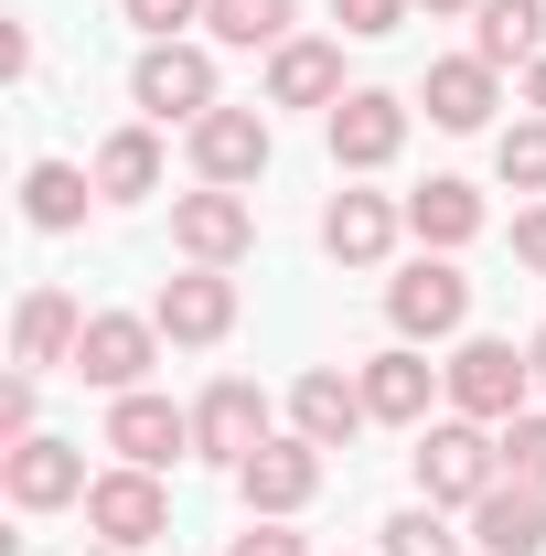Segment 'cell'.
Listing matches in <instances>:
<instances>
[{
	"label": "cell",
	"instance_id": "obj_1",
	"mask_svg": "<svg viewBox=\"0 0 546 556\" xmlns=\"http://www.w3.org/2000/svg\"><path fill=\"white\" fill-rule=\"evenodd\" d=\"M418 471V503H439V514H472L482 492L504 482V428H482V417H429L408 450Z\"/></svg>",
	"mask_w": 546,
	"mask_h": 556
},
{
	"label": "cell",
	"instance_id": "obj_2",
	"mask_svg": "<svg viewBox=\"0 0 546 556\" xmlns=\"http://www.w3.org/2000/svg\"><path fill=\"white\" fill-rule=\"evenodd\" d=\"M439 386H450V417H482V428L536 407V364H525V343H504V332H461L450 364H439Z\"/></svg>",
	"mask_w": 546,
	"mask_h": 556
},
{
	"label": "cell",
	"instance_id": "obj_3",
	"mask_svg": "<svg viewBox=\"0 0 546 556\" xmlns=\"http://www.w3.org/2000/svg\"><path fill=\"white\" fill-rule=\"evenodd\" d=\"M386 332L397 343H461L472 332V278H461V257H439V247H418L408 268L386 278Z\"/></svg>",
	"mask_w": 546,
	"mask_h": 556
},
{
	"label": "cell",
	"instance_id": "obj_4",
	"mask_svg": "<svg viewBox=\"0 0 546 556\" xmlns=\"http://www.w3.org/2000/svg\"><path fill=\"white\" fill-rule=\"evenodd\" d=\"M129 108L150 118V129H194V118H214L225 97H214V43H139L129 65Z\"/></svg>",
	"mask_w": 546,
	"mask_h": 556
},
{
	"label": "cell",
	"instance_id": "obj_5",
	"mask_svg": "<svg viewBox=\"0 0 546 556\" xmlns=\"http://www.w3.org/2000/svg\"><path fill=\"white\" fill-rule=\"evenodd\" d=\"M322 482H333V450H311L300 428H278L269 450H247V460H236V503H247V514H269V525H300V514L322 503Z\"/></svg>",
	"mask_w": 546,
	"mask_h": 556
},
{
	"label": "cell",
	"instance_id": "obj_6",
	"mask_svg": "<svg viewBox=\"0 0 546 556\" xmlns=\"http://www.w3.org/2000/svg\"><path fill=\"white\" fill-rule=\"evenodd\" d=\"M408 129H418V97H397V86H353L333 118H322V150H333L343 182H364V172H386V161L408 150Z\"/></svg>",
	"mask_w": 546,
	"mask_h": 556
},
{
	"label": "cell",
	"instance_id": "obj_7",
	"mask_svg": "<svg viewBox=\"0 0 546 556\" xmlns=\"http://www.w3.org/2000/svg\"><path fill=\"white\" fill-rule=\"evenodd\" d=\"M172 257H183V268H247V257H258V204L225 193V182L172 193Z\"/></svg>",
	"mask_w": 546,
	"mask_h": 556
},
{
	"label": "cell",
	"instance_id": "obj_8",
	"mask_svg": "<svg viewBox=\"0 0 546 556\" xmlns=\"http://www.w3.org/2000/svg\"><path fill=\"white\" fill-rule=\"evenodd\" d=\"M86 535H97V546H119V556L161 546V535H172V492H161V471L108 460V471L86 482Z\"/></svg>",
	"mask_w": 546,
	"mask_h": 556
},
{
	"label": "cell",
	"instance_id": "obj_9",
	"mask_svg": "<svg viewBox=\"0 0 546 556\" xmlns=\"http://www.w3.org/2000/svg\"><path fill=\"white\" fill-rule=\"evenodd\" d=\"M150 364H161V321H150V311H86V343H75L65 375L97 386V396H139Z\"/></svg>",
	"mask_w": 546,
	"mask_h": 556
},
{
	"label": "cell",
	"instance_id": "obj_10",
	"mask_svg": "<svg viewBox=\"0 0 546 556\" xmlns=\"http://www.w3.org/2000/svg\"><path fill=\"white\" fill-rule=\"evenodd\" d=\"M183 150H194V182H225V193H258L269 182V108H214V118H194L183 129Z\"/></svg>",
	"mask_w": 546,
	"mask_h": 556
},
{
	"label": "cell",
	"instance_id": "obj_11",
	"mask_svg": "<svg viewBox=\"0 0 546 556\" xmlns=\"http://www.w3.org/2000/svg\"><path fill=\"white\" fill-rule=\"evenodd\" d=\"M97 450H119L129 471H172V460H194V407H172L161 386H139V396H108V428H97Z\"/></svg>",
	"mask_w": 546,
	"mask_h": 556
},
{
	"label": "cell",
	"instance_id": "obj_12",
	"mask_svg": "<svg viewBox=\"0 0 546 556\" xmlns=\"http://www.w3.org/2000/svg\"><path fill=\"white\" fill-rule=\"evenodd\" d=\"M236 268H183V278H161L150 289V321H161V343H183V353H214L225 332H236Z\"/></svg>",
	"mask_w": 546,
	"mask_h": 556
},
{
	"label": "cell",
	"instance_id": "obj_13",
	"mask_svg": "<svg viewBox=\"0 0 546 556\" xmlns=\"http://www.w3.org/2000/svg\"><path fill=\"white\" fill-rule=\"evenodd\" d=\"M86 450L75 439H22V450H0V492H11V514H65V503H86Z\"/></svg>",
	"mask_w": 546,
	"mask_h": 556
},
{
	"label": "cell",
	"instance_id": "obj_14",
	"mask_svg": "<svg viewBox=\"0 0 546 556\" xmlns=\"http://www.w3.org/2000/svg\"><path fill=\"white\" fill-rule=\"evenodd\" d=\"M269 396L247 386V375H214L204 396H194V460H214V471H236L247 450H269Z\"/></svg>",
	"mask_w": 546,
	"mask_h": 556
},
{
	"label": "cell",
	"instance_id": "obj_15",
	"mask_svg": "<svg viewBox=\"0 0 546 556\" xmlns=\"http://www.w3.org/2000/svg\"><path fill=\"white\" fill-rule=\"evenodd\" d=\"M353 386H364V417H375V428H429V396H450V386H439V364H429V353L418 343H386V353H364V364H353Z\"/></svg>",
	"mask_w": 546,
	"mask_h": 556
},
{
	"label": "cell",
	"instance_id": "obj_16",
	"mask_svg": "<svg viewBox=\"0 0 546 556\" xmlns=\"http://www.w3.org/2000/svg\"><path fill=\"white\" fill-rule=\"evenodd\" d=\"M397 236H408V204H397V193H353V182H343L333 204H322V257H333V268H386Z\"/></svg>",
	"mask_w": 546,
	"mask_h": 556
},
{
	"label": "cell",
	"instance_id": "obj_17",
	"mask_svg": "<svg viewBox=\"0 0 546 556\" xmlns=\"http://www.w3.org/2000/svg\"><path fill=\"white\" fill-rule=\"evenodd\" d=\"M343 97H353L343 86V33H289L269 54V86H258V108H322V118Z\"/></svg>",
	"mask_w": 546,
	"mask_h": 556
},
{
	"label": "cell",
	"instance_id": "obj_18",
	"mask_svg": "<svg viewBox=\"0 0 546 556\" xmlns=\"http://www.w3.org/2000/svg\"><path fill=\"white\" fill-rule=\"evenodd\" d=\"M75 343H86V311H75V289H22V311H11V364L22 375H65Z\"/></svg>",
	"mask_w": 546,
	"mask_h": 556
},
{
	"label": "cell",
	"instance_id": "obj_19",
	"mask_svg": "<svg viewBox=\"0 0 546 556\" xmlns=\"http://www.w3.org/2000/svg\"><path fill=\"white\" fill-rule=\"evenodd\" d=\"M418 108H429V129L472 139V129H493V108H504V75L482 65V54H439V65L418 75Z\"/></svg>",
	"mask_w": 546,
	"mask_h": 556
},
{
	"label": "cell",
	"instance_id": "obj_20",
	"mask_svg": "<svg viewBox=\"0 0 546 556\" xmlns=\"http://www.w3.org/2000/svg\"><path fill=\"white\" fill-rule=\"evenodd\" d=\"M289 428L311 439V450H353L375 417H364V386H353V364H311L300 386H289Z\"/></svg>",
	"mask_w": 546,
	"mask_h": 556
},
{
	"label": "cell",
	"instance_id": "obj_21",
	"mask_svg": "<svg viewBox=\"0 0 546 556\" xmlns=\"http://www.w3.org/2000/svg\"><path fill=\"white\" fill-rule=\"evenodd\" d=\"M482 225H493V204H482V182H461V172H429V182L408 193V236L439 247V257H461Z\"/></svg>",
	"mask_w": 546,
	"mask_h": 556
},
{
	"label": "cell",
	"instance_id": "obj_22",
	"mask_svg": "<svg viewBox=\"0 0 546 556\" xmlns=\"http://www.w3.org/2000/svg\"><path fill=\"white\" fill-rule=\"evenodd\" d=\"M472 546L482 556H546V492L504 471V482L472 503Z\"/></svg>",
	"mask_w": 546,
	"mask_h": 556
},
{
	"label": "cell",
	"instance_id": "obj_23",
	"mask_svg": "<svg viewBox=\"0 0 546 556\" xmlns=\"http://www.w3.org/2000/svg\"><path fill=\"white\" fill-rule=\"evenodd\" d=\"M86 172H97V204H150V193H161V129H150V118L108 129Z\"/></svg>",
	"mask_w": 546,
	"mask_h": 556
},
{
	"label": "cell",
	"instance_id": "obj_24",
	"mask_svg": "<svg viewBox=\"0 0 546 556\" xmlns=\"http://www.w3.org/2000/svg\"><path fill=\"white\" fill-rule=\"evenodd\" d=\"M300 33V0H204V43L214 54H278Z\"/></svg>",
	"mask_w": 546,
	"mask_h": 556
},
{
	"label": "cell",
	"instance_id": "obj_25",
	"mask_svg": "<svg viewBox=\"0 0 546 556\" xmlns=\"http://www.w3.org/2000/svg\"><path fill=\"white\" fill-rule=\"evenodd\" d=\"M472 54L493 75L536 65V54H546V0H482V11H472Z\"/></svg>",
	"mask_w": 546,
	"mask_h": 556
},
{
	"label": "cell",
	"instance_id": "obj_26",
	"mask_svg": "<svg viewBox=\"0 0 546 556\" xmlns=\"http://www.w3.org/2000/svg\"><path fill=\"white\" fill-rule=\"evenodd\" d=\"M86 204H97V172H75V161H33L22 172V225L33 236H75Z\"/></svg>",
	"mask_w": 546,
	"mask_h": 556
},
{
	"label": "cell",
	"instance_id": "obj_27",
	"mask_svg": "<svg viewBox=\"0 0 546 556\" xmlns=\"http://www.w3.org/2000/svg\"><path fill=\"white\" fill-rule=\"evenodd\" d=\"M493 172H504V193H536L546 204V118L536 108H514V129L493 139Z\"/></svg>",
	"mask_w": 546,
	"mask_h": 556
},
{
	"label": "cell",
	"instance_id": "obj_28",
	"mask_svg": "<svg viewBox=\"0 0 546 556\" xmlns=\"http://www.w3.org/2000/svg\"><path fill=\"white\" fill-rule=\"evenodd\" d=\"M375 535H386L375 556H461V546H472V535H450V514H439V503H408V514H386Z\"/></svg>",
	"mask_w": 546,
	"mask_h": 556
},
{
	"label": "cell",
	"instance_id": "obj_29",
	"mask_svg": "<svg viewBox=\"0 0 546 556\" xmlns=\"http://www.w3.org/2000/svg\"><path fill=\"white\" fill-rule=\"evenodd\" d=\"M22 439H44V375H0V450H22Z\"/></svg>",
	"mask_w": 546,
	"mask_h": 556
},
{
	"label": "cell",
	"instance_id": "obj_30",
	"mask_svg": "<svg viewBox=\"0 0 546 556\" xmlns=\"http://www.w3.org/2000/svg\"><path fill=\"white\" fill-rule=\"evenodd\" d=\"M504 471H514V482H536V492H546V407L504 417Z\"/></svg>",
	"mask_w": 546,
	"mask_h": 556
},
{
	"label": "cell",
	"instance_id": "obj_31",
	"mask_svg": "<svg viewBox=\"0 0 546 556\" xmlns=\"http://www.w3.org/2000/svg\"><path fill=\"white\" fill-rule=\"evenodd\" d=\"M119 11L139 22V43H183V33L204 22V0H119Z\"/></svg>",
	"mask_w": 546,
	"mask_h": 556
},
{
	"label": "cell",
	"instance_id": "obj_32",
	"mask_svg": "<svg viewBox=\"0 0 546 556\" xmlns=\"http://www.w3.org/2000/svg\"><path fill=\"white\" fill-rule=\"evenodd\" d=\"M418 0H333V22H343V43H386L397 22H408Z\"/></svg>",
	"mask_w": 546,
	"mask_h": 556
},
{
	"label": "cell",
	"instance_id": "obj_33",
	"mask_svg": "<svg viewBox=\"0 0 546 556\" xmlns=\"http://www.w3.org/2000/svg\"><path fill=\"white\" fill-rule=\"evenodd\" d=\"M225 556H311V535H300V525H269V514H247V525L225 535Z\"/></svg>",
	"mask_w": 546,
	"mask_h": 556
},
{
	"label": "cell",
	"instance_id": "obj_34",
	"mask_svg": "<svg viewBox=\"0 0 546 556\" xmlns=\"http://www.w3.org/2000/svg\"><path fill=\"white\" fill-rule=\"evenodd\" d=\"M514 268H536V278H546V204L514 214Z\"/></svg>",
	"mask_w": 546,
	"mask_h": 556
},
{
	"label": "cell",
	"instance_id": "obj_35",
	"mask_svg": "<svg viewBox=\"0 0 546 556\" xmlns=\"http://www.w3.org/2000/svg\"><path fill=\"white\" fill-rule=\"evenodd\" d=\"M514 108H536V118H546V54L525 65V97H514Z\"/></svg>",
	"mask_w": 546,
	"mask_h": 556
},
{
	"label": "cell",
	"instance_id": "obj_36",
	"mask_svg": "<svg viewBox=\"0 0 546 556\" xmlns=\"http://www.w3.org/2000/svg\"><path fill=\"white\" fill-rule=\"evenodd\" d=\"M418 11H429V22H472L482 0H418Z\"/></svg>",
	"mask_w": 546,
	"mask_h": 556
},
{
	"label": "cell",
	"instance_id": "obj_37",
	"mask_svg": "<svg viewBox=\"0 0 546 556\" xmlns=\"http://www.w3.org/2000/svg\"><path fill=\"white\" fill-rule=\"evenodd\" d=\"M525 364H536V396H546V321L525 332Z\"/></svg>",
	"mask_w": 546,
	"mask_h": 556
},
{
	"label": "cell",
	"instance_id": "obj_38",
	"mask_svg": "<svg viewBox=\"0 0 546 556\" xmlns=\"http://www.w3.org/2000/svg\"><path fill=\"white\" fill-rule=\"evenodd\" d=\"M97 556H119V546H97Z\"/></svg>",
	"mask_w": 546,
	"mask_h": 556
}]
</instances>
